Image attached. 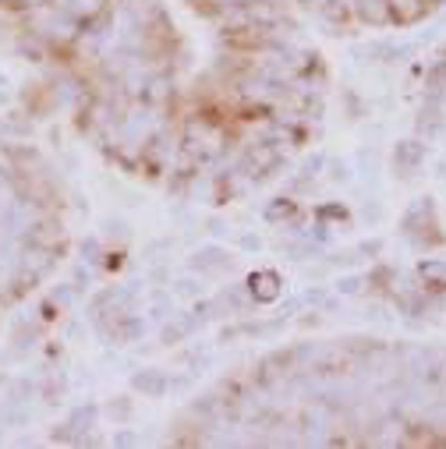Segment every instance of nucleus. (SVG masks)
<instances>
[{
  "label": "nucleus",
  "mask_w": 446,
  "mask_h": 449,
  "mask_svg": "<svg viewBox=\"0 0 446 449\" xmlns=\"http://www.w3.org/2000/svg\"><path fill=\"white\" fill-rule=\"evenodd\" d=\"M11 103V93H8V85H0V106H8Z\"/></svg>",
  "instance_id": "nucleus-8"
},
{
  "label": "nucleus",
  "mask_w": 446,
  "mask_h": 449,
  "mask_svg": "<svg viewBox=\"0 0 446 449\" xmlns=\"http://www.w3.org/2000/svg\"><path fill=\"white\" fill-rule=\"evenodd\" d=\"M113 442H117V446H131V442H135V435H128V432H124V435H117Z\"/></svg>",
  "instance_id": "nucleus-9"
},
{
  "label": "nucleus",
  "mask_w": 446,
  "mask_h": 449,
  "mask_svg": "<svg viewBox=\"0 0 446 449\" xmlns=\"http://www.w3.org/2000/svg\"><path fill=\"white\" fill-rule=\"evenodd\" d=\"M135 389H142V393H149V397H160L167 389V382H163L160 372H142V375H135Z\"/></svg>",
  "instance_id": "nucleus-3"
},
{
  "label": "nucleus",
  "mask_w": 446,
  "mask_h": 449,
  "mask_svg": "<svg viewBox=\"0 0 446 449\" xmlns=\"http://www.w3.org/2000/svg\"><path fill=\"white\" fill-rule=\"evenodd\" d=\"M220 258H223V255H220L216 248H202V251L195 255V265H198V269H216Z\"/></svg>",
  "instance_id": "nucleus-4"
},
{
  "label": "nucleus",
  "mask_w": 446,
  "mask_h": 449,
  "mask_svg": "<svg viewBox=\"0 0 446 449\" xmlns=\"http://www.w3.org/2000/svg\"><path fill=\"white\" fill-rule=\"evenodd\" d=\"M18 269L21 273H32V276H43L50 269V251H25L18 258Z\"/></svg>",
  "instance_id": "nucleus-2"
},
{
  "label": "nucleus",
  "mask_w": 446,
  "mask_h": 449,
  "mask_svg": "<svg viewBox=\"0 0 446 449\" xmlns=\"http://www.w3.org/2000/svg\"><path fill=\"white\" fill-rule=\"evenodd\" d=\"M50 301H53V305H68V301H71V290H68V287L50 290Z\"/></svg>",
  "instance_id": "nucleus-6"
},
{
  "label": "nucleus",
  "mask_w": 446,
  "mask_h": 449,
  "mask_svg": "<svg viewBox=\"0 0 446 449\" xmlns=\"http://www.w3.org/2000/svg\"><path fill=\"white\" fill-rule=\"evenodd\" d=\"M68 11L89 18V15H96V11H100V0H71V8H68Z\"/></svg>",
  "instance_id": "nucleus-5"
},
{
  "label": "nucleus",
  "mask_w": 446,
  "mask_h": 449,
  "mask_svg": "<svg viewBox=\"0 0 446 449\" xmlns=\"http://www.w3.org/2000/svg\"><path fill=\"white\" fill-rule=\"evenodd\" d=\"M0 85H8V75H4V71H0Z\"/></svg>",
  "instance_id": "nucleus-10"
},
{
  "label": "nucleus",
  "mask_w": 446,
  "mask_h": 449,
  "mask_svg": "<svg viewBox=\"0 0 446 449\" xmlns=\"http://www.w3.org/2000/svg\"><path fill=\"white\" fill-rule=\"evenodd\" d=\"M248 287H252V294L259 297V301H270V297H277V290H280V280H277V273H259V276L248 280Z\"/></svg>",
  "instance_id": "nucleus-1"
},
{
  "label": "nucleus",
  "mask_w": 446,
  "mask_h": 449,
  "mask_svg": "<svg viewBox=\"0 0 446 449\" xmlns=\"http://www.w3.org/2000/svg\"><path fill=\"white\" fill-rule=\"evenodd\" d=\"M82 255H89V262H96V255H100V245H96V241H85V245H82Z\"/></svg>",
  "instance_id": "nucleus-7"
}]
</instances>
